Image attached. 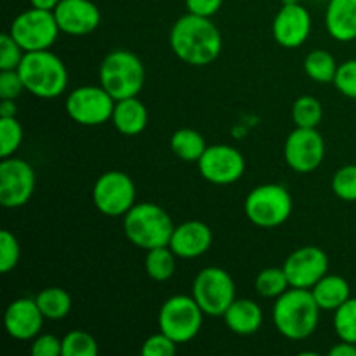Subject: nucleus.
Wrapping results in <instances>:
<instances>
[{
    "instance_id": "1",
    "label": "nucleus",
    "mask_w": 356,
    "mask_h": 356,
    "mask_svg": "<svg viewBox=\"0 0 356 356\" xmlns=\"http://www.w3.org/2000/svg\"><path fill=\"white\" fill-rule=\"evenodd\" d=\"M170 47L183 63L191 66L211 65L222 49V37L211 17L188 13L170 30Z\"/></svg>"
},
{
    "instance_id": "2",
    "label": "nucleus",
    "mask_w": 356,
    "mask_h": 356,
    "mask_svg": "<svg viewBox=\"0 0 356 356\" xmlns=\"http://www.w3.org/2000/svg\"><path fill=\"white\" fill-rule=\"evenodd\" d=\"M320 322V306L309 289L291 287L278 296L273 306V323L291 341L308 339Z\"/></svg>"
},
{
    "instance_id": "3",
    "label": "nucleus",
    "mask_w": 356,
    "mask_h": 356,
    "mask_svg": "<svg viewBox=\"0 0 356 356\" xmlns=\"http://www.w3.org/2000/svg\"><path fill=\"white\" fill-rule=\"evenodd\" d=\"M24 89L40 99H54L61 96L68 86V70L61 58L45 51L24 52L17 66Z\"/></svg>"
},
{
    "instance_id": "4",
    "label": "nucleus",
    "mask_w": 356,
    "mask_h": 356,
    "mask_svg": "<svg viewBox=\"0 0 356 356\" xmlns=\"http://www.w3.org/2000/svg\"><path fill=\"white\" fill-rule=\"evenodd\" d=\"M176 226L165 209L149 202L136 204L124 216V233L132 245L152 250L169 245Z\"/></svg>"
},
{
    "instance_id": "5",
    "label": "nucleus",
    "mask_w": 356,
    "mask_h": 356,
    "mask_svg": "<svg viewBox=\"0 0 356 356\" xmlns=\"http://www.w3.org/2000/svg\"><path fill=\"white\" fill-rule=\"evenodd\" d=\"M145 79L141 59L125 49L111 51L99 66V86L115 101L138 96L145 86Z\"/></svg>"
},
{
    "instance_id": "6",
    "label": "nucleus",
    "mask_w": 356,
    "mask_h": 356,
    "mask_svg": "<svg viewBox=\"0 0 356 356\" xmlns=\"http://www.w3.org/2000/svg\"><path fill=\"white\" fill-rule=\"evenodd\" d=\"M245 216L259 228H277L292 214V197L282 184H261L245 198Z\"/></svg>"
},
{
    "instance_id": "7",
    "label": "nucleus",
    "mask_w": 356,
    "mask_h": 356,
    "mask_svg": "<svg viewBox=\"0 0 356 356\" xmlns=\"http://www.w3.org/2000/svg\"><path fill=\"white\" fill-rule=\"evenodd\" d=\"M204 315L193 296H172L160 308V332L169 336L174 343L184 344L200 332Z\"/></svg>"
},
{
    "instance_id": "8",
    "label": "nucleus",
    "mask_w": 356,
    "mask_h": 356,
    "mask_svg": "<svg viewBox=\"0 0 356 356\" xmlns=\"http://www.w3.org/2000/svg\"><path fill=\"white\" fill-rule=\"evenodd\" d=\"M191 292L202 312L209 316H222L236 299V287L232 275L218 266L198 271Z\"/></svg>"
},
{
    "instance_id": "9",
    "label": "nucleus",
    "mask_w": 356,
    "mask_h": 356,
    "mask_svg": "<svg viewBox=\"0 0 356 356\" xmlns=\"http://www.w3.org/2000/svg\"><path fill=\"white\" fill-rule=\"evenodd\" d=\"M59 31L61 30L56 21L54 10L31 7L13 21L9 33L23 47L24 52H35L51 49Z\"/></svg>"
},
{
    "instance_id": "10",
    "label": "nucleus",
    "mask_w": 356,
    "mask_h": 356,
    "mask_svg": "<svg viewBox=\"0 0 356 356\" xmlns=\"http://www.w3.org/2000/svg\"><path fill=\"white\" fill-rule=\"evenodd\" d=\"M92 202L101 214L110 218L125 216L136 205L134 181L122 170H108L94 184Z\"/></svg>"
},
{
    "instance_id": "11",
    "label": "nucleus",
    "mask_w": 356,
    "mask_h": 356,
    "mask_svg": "<svg viewBox=\"0 0 356 356\" xmlns=\"http://www.w3.org/2000/svg\"><path fill=\"white\" fill-rule=\"evenodd\" d=\"M117 101L101 86L76 87L66 99V113L73 122L87 127L111 120Z\"/></svg>"
},
{
    "instance_id": "12",
    "label": "nucleus",
    "mask_w": 356,
    "mask_h": 356,
    "mask_svg": "<svg viewBox=\"0 0 356 356\" xmlns=\"http://www.w3.org/2000/svg\"><path fill=\"white\" fill-rule=\"evenodd\" d=\"M35 170L24 160L7 156L0 162V204L6 209H19L30 202L35 191Z\"/></svg>"
},
{
    "instance_id": "13",
    "label": "nucleus",
    "mask_w": 356,
    "mask_h": 356,
    "mask_svg": "<svg viewBox=\"0 0 356 356\" xmlns=\"http://www.w3.org/2000/svg\"><path fill=\"white\" fill-rule=\"evenodd\" d=\"M284 155L287 165L296 172H313L322 165L325 156V141L316 129L296 127L285 141Z\"/></svg>"
},
{
    "instance_id": "14",
    "label": "nucleus",
    "mask_w": 356,
    "mask_h": 356,
    "mask_svg": "<svg viewBox=\"0 0 356 356\" xmlns=\"http://www.w3.org/2000/svg\"><path fill=\"white\" fill-rule=\"evenodd\" d=\"M202 177L212 184H233L245 172V160L242 153L229 145L207 146L198 160Z\"/></svg>"
},
{
    "instance_id": "15",
    "label": "nucleus",
    "mask_w": 356,
    "mask_h": 356,
    "mask_svg": "<svg viewBox=\"0 0 356 356\" xmlns=\"http://www.w3.org/2000/svg\"><path fill=\"white\" fill-rule=\"evenodd\" d=\"M282 268L291 287L313 289L329 271V257L318 247L306 245L294 250Z\"/></svg>"
},
{
    "instance_id": "16",
    "label": "nucleus",
    "mask_w": 356,
    "mask_h": 356,
    "mask_svg": "<svg viewBox=\"0 0 356 356\" xmlns=\"http://www.w3.org/2000/svg\"><path fill=\"white\" fill-rule=\"evenodd\" d=\"M312 31V16L308 9L298 2H287L273 21V38L287 49L305 44Z\"/></svg>"
},
{
    "instance_id": "17",
    "label": "nucleus",
    "mask_w": 356,
    "mask_h": 356,
    "mask_svg": "<svg viewBox=\"0 0 356 356\" xmlns=\"http://www.w3.org/2000/svg\"><path fill=\"white\" fill-rule=\"evenodd\" d=\"M59 30L73 37L92 33L101 23V13L90 0H61L54 9Z\"/></svg>"
},
{
    "instance_id": "18",
    "label": "nucleus",
    "mask_w": 356,
    "mask_h": 356,
    "mask_svg": "<svg viewBox=\"0 0 356 356\" xmlns=\"http://www.w3.org/2000/svg\"><path fill=\"white\" fill-rule=\"evenodd\" d=\"M45 316L42 315L35 299H17L10 302L3 315L6 330L17 341H30L40 334Z\"/></svg>"
},
{
    "instance_id": "19",
    "label": "nucleus",
    "mask_w": 356,
    "mask_h": 356,
    "mask_svg": "<svg viewBox=\"0 0 356 356\" xmlns=\"http://www.w3.org/2000/svg\"><path fill=\"white\" fill-rule=\"evenodd\" d=\"M212 245V232L205 222L186 221L176 226L169 247L181 259H195L204 256Z\"/></svg>"
},
{
    "instance_id": "20",
    "label": "nucleus",
    "mask_w": 356,
    "mask_h": 356,
    "mask_svg": "<svg viewBox=\"0 0 356 356\" xmlns=\"http://www.w3.org/2000/svg\"><path fill=\"white\" fill-rule=\"evenodd\" d=\"M325 26L332 38L351 42L356 38V0H329Z\"/></svg>"
},
{
    "instance_id": "21",
    "label": "nucleus",
    "mask_w": 356,
    "mask_h": 356,
    "mask_svg": "<svg viewBox=\"0 0 356 356\" xmlns=\"http://www.w3.org/2000/svg\"><path fill=\"white\" fill-rule=\"evenodd\" d=\"M222 316L228 329L238 336L256 334L263 325V312L250 299H235Z\"/></svg>"
},
{
    "instance_id": "22",
    "label": "nucleus",
    "mask_w": 356,
    "mask_h": 356,
    "mask_svg": "<svg viewBox=\"0 0 356 356\" xmlns=\"http://www.w3.org/2000/svg\"><path fill=\"white\" fill-rule=\"evenodd\" d=\"M115 129L124 136H138L148 125V110L145 104L136 97H127L115 103L113 115H111Z\"/></svg>"
},
{
    "instance_id": "23",
    "label": "nucleus",
    "mask_w": 356,
    "mask_h": 356,
    "mask_svg": "<svg viewBox=\"0 0 356 356\" xmlns=\"http://www.w3.org/2000/svg\"><path fill=\"white\" fill-rule=\"evenodd\" d=\"M309 291H312L320 309H325V312H336L339 306H343L351 298L350 284L339 275H325Z\"/></svg>"
},
{
    "instance_id": "24",
    "label": "nucleus",
    "mask_w": 356,
    "mask_h": 356,
    "mask_svg": "<svg viewBox=\"0 0 356 356\" xmlns=\"http://www.w3.org/2000/svg\"><path fill=\"white\" fill-rule=\"evenodd\" d=\"M170 148L184 162H198L207 149V143L195 129H179L170 138Z\"/></svg>"
},
{
    "instance_id": "25",
    "label": "nucleus",
    "mask_w": 356,
    "mask_h": 356,
    "mask_svg": "<svg viewBox=\"0 0 356 356\" xmlns=\"http://www.w3.org/2000/svg\"><path fill=\"white\" fill-rule=\"evenodd\" d=\"M42 315L47 320H63L72 312V296L61 287H47L35 298Z\"/></svg>"
},
{
    "instance_id": "26",
    "label": "nucleus",
    "mask_w": 356,
    "mask_h": 356,
    "mask_svg": "<svg viewBox=\"0 0 356 356\" xmlns=\"http://www.w3.org/2000/svg\"><path fill=\"white\" fill-rule=\"evenodd\" d=\"M337 63L336 58L330 54L329 51L323 49H316L312 51L305 59V72L313 82L318 83H330L334 82L337 73Z\"/></svg>"
},
{
    "instance_id": "27",
    "label": "nucleus",
    "mask_w": 356,
    "mask_h": 356,
    "mask_svg": "<svg viewBox=\"0 0 356 356\" xmlns=\"http://www.w3.org/2000/svg\"><path fill=\"white\" fill-rule=\"evenodd\" d=\"M176 254L169 245L148 250L145 261L146 273L155 282H167L176 271Z\"/></svg>"
},
{
    "instance_id": "28",
    "label": "nucleus",
    "mask_w": 356,
    "mask_h": 356,
    "mask_svg": "<svg viewBox=\"0 0 356 356\" xmlns=\"http://www.w3.org/2000/svg\"><path fill=\"white\" fill-rule=\"evenodd\" d=\"M291 289L284 268H266L256 278V291L261 298L277 299Z\"/></svg>"
},
{
    "instance_id": "29",
    "label": "nucleus",
    "mask_w": 356,
    "mask_h": 356,
    "mask_svg": "<svg viewBox=\"0 0 356 356\" xmlns=\"http://www.w3.org/2000/svg\"><path fill=\"white\" fill-rule=\"evenodd\" d=\"M322 104L313 96L298 97L294 106H292V120H294L296 127L316 129L320 122H322Z\"/></svg>"
},
{
    "instance_id": "30",
    "label": "nucleus",
    "mask_w": 356,
    "mask_h": 356,
    "mask_svg": "<svg viewBox=\"0 0 356 356\" xmlns=\"http://www.w3.org/2000/svg\"><path fill=\"white\" fill-rule=\"evenodd\" d=\"M334 329L341 341L356 344V298H350L334 312Z\"/></svg>"
},
{
    "instance_id": "31",
    "label": "nucleus",
    "mask_w": 356,
    "mask_h": 356,
    "mask_svg": "<svg viewBox=\"0 0 356 356\" xmlns=\"http://www.w3.org/2000/svg\"><path fill=\"white\" fill-rule=\"evenodd\" d=\"M23 143V127L16 117H0V156L7 159L19 149Z\"/></svg>"
},
{
    "instance_id": "32",
    "label": "nucleus",
    "mask_w": 356,
    "mask_h": 356,
    "mask_svg": "<svg viewBox=\"0 0 356 356\" xmlns=\"http://www.w3.org/2000/svg\"><path fill=\"white\" fill-rule=\"evenodd\" d=\"M97 343L90 334L83 330H72L63 337L61 356H96Z\"/></svg>"
},
{
    "instance_id": "33",
    "label": "nucleus",
    "mask_w": 356,
    "mask_h": 356,
    "mask_svg": "<svg viewBox=\"0 0 356 356\" xmlns=\"http://www.w3.org/2000/svg\"><path fill=\"white\" fill-rule=\"evenodd\" d=\"M21 257V247L16 236L9 229L0 232V273H9L17 266Z\"/></svg>"
},
{
    "instance_id": "34",
    "label": "nucleus",
    "mask_w": 356,
    "mask_h": 356,
    "mask_svg": "<svg viewBox=\"0 0 356 356\" xmlns=\"http://www.w3.org/2000/svg\"><path fill=\"white\" fill-rule=\"evenodd\" d=\"M332 190L341 200L356 202V165H344L334 174Z\"/></svg>"
},
{
    "instance_id": "35",
    "label": "nucleus",
    "mask_w": 356,
    "mask_h": 356,
    "mask_svg": "<svg viewBox=\"0 0 356 356\" xmlns=\"http://www.w3.org/2000/svg\"><path fill=\"white\" fill-rule=\"evenodd\" d=\"M24 51L13 38L10 33H2L0 37V70H17Z\"/></svg>"
},
{
    "instance_id": "36",
    "label": "nucleus",
    "mask_w": 356,
    "mask_h": 356,
    "mask_svg": "<svg viewBox=\"0 0 356 356\" xmlns=\"http://www.w3.org/2000/svg\"><path fill=\"white\" fill-rule=\"evenodd\" d=\"M334 86L343 96L356 99V59H350V61H344L343 65L337 66Z\"/></svg>"
},
{
    "instance_id": "37",
    "label": "nucleus",
    "mask_w": 356,
    "mask_h": 356,
    "mask_svg": "<svg viewBox=\"0 0 356 356\" xmlns=\"http://www.w3.org/2000/svg\"><path fill=\"white\" fill-rule=\"evenodd\" d=\"M177 350V343H174L169 336L163 332L153 334L145 341L141 353L145 356H172Z\"/></svg>"
},
{
    "instance_id": "38",
    "label": "nucleus",
    "mask_w": 356,
    "mask_h": 356,
    "mask_svg": "<svg viewBox=\"0 0 356 356\" xmlns=\"http://www.w3.org/2000/svg\"><path fill=\"white\" fill-rule=\"evenodd\" d=\"M24 89L23 79L17 70H0V97L17 99Z\"/></svg>"
},
{
    "instance_id": "39",
    "label": "nucleus",
    "mask_w": 356,
    "mask_h": 356,
    "mask_svg": "<svg viewBox=\"0 0 356 356\" xmlns=\"http://www.w3.org/2000/svg\"><path fill=\"white\" fill-rule=\"evenodd\" d=\"M31 355L33 356H59L63 355V339L52 336V334H38L31 344Z\"/></svg>"
},
{
    "instance_id": "40",
    "label": "nucleus",
    "mask_w": 356,
    "mask_h": 356,
    "mask_svg": "<svg viewBox=\"0 0 356 356\" xmlns=\"http://www.w3.org/2000/svg\"><path fill=\"white\" fill-rule=\"evenodd\" d=\"M222 6V0H186L188 13L197 16L212 17Z\"/></svg>"
},
{
    "instance_id": "41",
    "label": "nucleus",
    "mask_w": 356,
    "mask_h": 356,
    "mask_svg": "<svg viewBox=\"0 0 356 356\" xmlns=\"http://www.w3.org/2000/svg\"><path fill=\"white\" fill-rule=\"evenodd\" d=\"M330 356H356V344L346 343V341H341L339 344L330 348L329 351Z\"/></svg>"
},
{
    "instance_id": "42",
    "label": "nucleus",
    "mask_w": 356,
    "mask_h": 356,
    "mask_svg": "<svg viewBox=\"0 0 356 356\" xmlns=\"http://www.w3.org/2000/svg\"><path fill=\"white\" fill-rule=\"evenodd\" d=\"M16 99H2L0 101V117H16Z\"/></svg>"
},
{
    "instance_id": "43",
    "label": "nucleus",
    "mask_w": 356,
    "mask_h": 356,
    "mask_svg": "<svg viewBox=\"0 0 356 356\" xmlns=\"http://www.w3.org/2000/svg\"><path fill=\"white\" fill-rule=\"evenodd\" d=\"M59 2H61V0H30L31 7H37V9H45V10H54Z\"/></svg>"
}]
</instances>
